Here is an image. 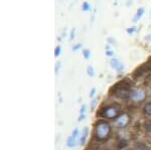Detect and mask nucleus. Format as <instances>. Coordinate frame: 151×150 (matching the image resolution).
I'll return each mask as SVG.
<instances>
[{"instance_id": "20e7f679", "label": "nucleus", "mask_w": 151, "mask_h": 150, "mask_svg": "<svg viewBox=\"0 0 151 150\" xmlns=\"http://www.w3.org/2000/svg\"><path fill=\"white\" fill-rule=\"evenodd\" d=\"M130 98L132 99L134 102H142V101H144L146 99V94L143 90L139 89V90H135L131 92Z\"/></svg>"}, {"instance_id": "f3484780", "label": "nucleus", "mask_w": 151, "mask_h": 150, "mask_svg": "<svg viewBox=\"0 0 151 150\" xmlns=\"http://www.w3.org/2000/svg\"><path fill=\"white\" fill-rule=\"evenodd\" d=\"M85 57H89V52H88V50H85Z\"/></svg>"}, {"instance_id": "9d476101", "label": "nucleus", "mask_w": 151, "mask_h": 150, "mask_svg": "<svg viewBox=\"0 0 151 150\" xmlns=\"http://www.w3.org/2000/svg\"><path fill=\"white\" fill-rule=\"evenodd\" d=\"M72 136L74 137V138H76V139L79 138V136H80V132H79V129H78V128H75V129L73 130V132H72Z\"/></svg>"}, {"instance_id": "0eeeda50", "label": "nucleus", "mask_w": 151, "mask_h": 150, "mask_svg": "<svg viewBox=\"0 0 151 150\" xmlns=\"http://www.w3.org/2000/svg\"><path fill=\"white\" fill-rule=\"evenodd\" d=\"M76 145H77V139L74 138L72 135H70V137H68V139H67V146L70 147V148H74Z\"/></svg>"}, {"instance_id": "39448f33", "label": "nucleus", "mask_w": 151, "mask_h": 150, "mask_svg": "<svg viewBox=\"0 0 151 150\" xmlns=\"http://www.w3.org/2000/svg\"><path fill=\"white\" fill-rule=\"evenodd\" d=\"M129 121H130V119H129V116L127 114H123L121 116H119L118 118H117V120L115 121V126L118 127V128H124L126 127L128 125Z\"/></svg>"}, {"instance_id": "4468645a", "label": "nucleus", "mask_w": 151, "mask_h": 150, "mask_svg": "<svg viewBox=\"0 0 151 150\" xmlns=\"http://www.w3.org/2000/svg\"><path fill=\"white\" fill-rule=\"evenodd\" d=\"M95 94H96V89L93 88V89L91 90V92H90V94H89L90 98H93V97L95 96Z\"/></svg>"}, {"instance_id": "f257e3e1", "label": "nucleus", "mask_w": 151, "mask_h": 150, "mask_svg": "<svg viewBox=\"0 0 151 150\" xmlns=\"http://www.w3.org/2000/svg\"><path fill=\"white\" fill-rule=\"evenodd\" d=\"M110 132H111V128L108 123L104 122V121H101V122H98L96 124V127H95V134H96V137L98 139L105 140L109 136Z\"/></svg>"}, {"instance_id": "ddd939ff", "label": "nucleus", "mask_w": 151, "mask_h": 150, "mask_svg": "<svg viewBox=\"0 0 151 150\" xmlns=\"http://www.w3.org/2000/svg\"><path fill=\"white\" fill-rule=\"evenodd\" d=\"M86 108H87V106L85 105H83L82 107H81V110H80V114H85L86 113Z\"/></svg>"}, {"instance_id": "f03ea898", "label": "nucleus", "mask_w": 151, "mask_h": 150, "mask_svg": "<svg viewBox=\"0 0 151 150\" xmlns=\"http://www.w3.org/2000/svg\"><path fill=\"white\" fill-rule=\"evenodd\" d=\"M114 95L119 97V98H121V99H126V98H128V97H130L131 91H130V89H129L128 85L121 83L115 86V88H114Z\"/></svg>"}, {"instance_id": "7ed1b4c3", "label": "nucleus", "mask_w": 151, "mask_h": 150, "mask_svg": "<svg viewBox=\"0 0 151 150\" xmlns=\"http://www.w3.org/2000/svg\"><path fill=\"white\" fill-rule=\"evenodd\" d=\"M102 117L108 118V119H114L119 115V109L115 107H107L102 110L101 114Z\"/></svg>"}, {"instance_id": "6e6552de", "label": "nucleus", "mask_w": 151, "mask_h": 150, "mask_svg": "<svg viewBox=\"0 0 151 150\" xmlns=\"http://www.w3.org/2000/svg\"><path fill=\"white\" fill-rule=\"evenodd\" d=\"M111 65L113 67H115V69H117L118 71H121V69H122V66H121L120 64H119L117 60H112L111 62Z\"/></svg>"}, {"instance_id": "f8f14e48", "label": "nucleus", "mask_w": 151, "mask_h": 150, "mask_svg": "<svg viewBox=\"0 0 151 150\" xmlns=\"http://www.w3.org/2000/svg\"><path fill=\"white\" fill-rule=\"evenodd\" d=\"M88 75H89V76H91V77H93V76H94V75H95V72H94L93 67H88Z\"/></svg>"}, {"instance_id": "a211bd4d", "label": "nucleus", "mask_w": 151, "mask_h": 150, "mask_svg": "<svg viewBox=\"0 0 151 150\" xmlns=\"http://www.w3.org/2000/svg\"><path fill=\"white\" fill-rule=\"evenodd\" d=\"M60 47L57 48V54H55V55H60Z\"/></svg>"}, {"instance_id": "9b49d317", "label": "nucleus", "mask_w": 151, "mask_h": 150, "mask_svg": "<svg viewBox=\"0 0 151 150\" xmlns=\"http://www.w3.org/2000/svg\"><path fill=\"white\" fill-rule=\"evenodd\" d=\"M145 125H146V130H147V131H149V132H151V120H147V121H146Z\"/></svg>"}, {"instance_id": "dca6fc26", "label": "nucleus", "mask_w": 151, "mask_h": 150, "mask_svg": "<svg viewBox=\"0 0 151 150\" xmlns=\"http://www.w3.org/2000/svg\"><path fill=\"white\" fill-rule=\"evenodd\" d=\"M85 118H86V115H85V114H80V117H79V119H78V121H79V122H81V121L84 120Z\"/></svg>"}, {"instance_id": "2eb2a0df", "label": "nucleus", "mask_w": 151, "mask_h": 150, "mask_svg": "<svg viewBox=\"0 0 151 150\" xmlns=\"http://www.w3.org/2000/svg\"><path fill=\"white\" fill-rule=\"evenodd\" d=\"M96 105H97V100H93L91 102V109L92 110H94L95 107H96Z\"/></svg>"}, {"instance_id": "423d86ee", "label": "nucleus", "mask_w": 151, "mask_h": 150, "mask_svg": "<svg viewBox=\"0 0 151 150\" xmlns=\"http://www.w3.org/2000/svg\"><path fill=\"white\" fill-rule=\"evenodd\" d=\"M88 134H89V128L85 127L84 129H83L81 138H80V145H84L85 143H86L87 138H88Z\"/></svg>"}, {"instance_id": "1a4fd4ad", "label": "nucleus", "mask_w": 151, "mask_h": 150, "mask_svg": "<svg viewBox=\"0 0 151 150\" xmlns=\"http://www.w3.org/2000/svg\"><path fill=\"white\" fill-rule=\"evenodd\" d=\"M144 111H145V113H146L147 115L151 116V102L146 104L145 107H144Z\"/></svg>"}]
</instances>
